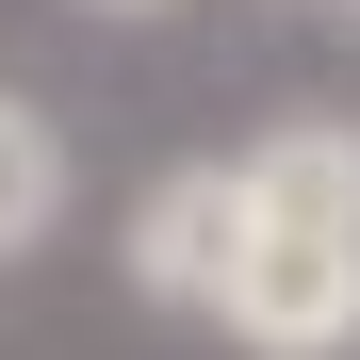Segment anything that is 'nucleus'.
Segmentation results:
<instances>
[{
    "instance_id": "f03ea898",
    "label": "nucleus",
    "mask_w": 360,
    "mask_h": 360,
    "mask_svg": "<svg viewBox=\"0 0 360 360\" xmlns=\"http://www.w3.org/2000/svg\"><path fill=\"white\" fill-rule=\"evenodd\" d=\"M246 164H164L131 197V295H164V311H229V262H246Z\"/></svg>"
},
{
    "instance_id": "20e7f679",
    "label": "nucleus",
    "mask_w": 360,
    "mask_h": 360,
    "mask_svg": "<svg viewBox=\"0 0 360 360\" xmlns=\"http://www.w3.org/2000/svg\"><path fill=\"white\" fill-rule=\"evenodd\" d=\"M49 229H66V131L0 82V262H33Z\"/></svg>"
},
{
    "instance_id": "7ed1b4c3",
    "label": "nucleus",
    "mask_w": 360,
    "mask_h": 360,
    "mask_svg": "<svg viewBox=\"0 0 360 360\" xmlns=\"http://www.w3.org/2000/svg\"><path fill=\"white\" fill-rule=\"evenodd\" d=\"M246 213H262V229H328V246H360V115H278V131L246 148Z\"/></svg>"
},
{
    "instance_id": "39448f33",
    "label": "nucleus",
    "mask_w": 360,
    "mask_h": 360,
    "mask_svg": "<svg viewBox=\"0 0 360 360\" xmlns=\"http://www.w3.org/2000/svg\"><path fill=\"white\" fill-rule=\"evenodd\" d=\"M98 17H164V0H98Z\"/></svg>"
},
{
    "instance_id": "f257e3e1",
    "label": "nucleus",
    "mask_w": 360,
    "mask_h": 360,
    "mask_svg": "<svg viewBox=\"0 0 360 360\" xmlns=\"http://www.w3.org/2000/svg\"><path fill=\"white\" fill-rule=\"evenodd\" d=\"M213 328L246 344V360H344L360 344V246H328V229H246Z\"/></svg>"
}]
</instances>
